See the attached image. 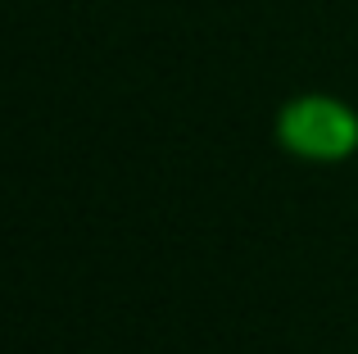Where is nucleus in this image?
<instances>
[{"mask_svg":"<svg viewBox=\"0 0 358 354\" xmlns=\"http://www.w3.org/2000/svg\"><path fill=\"white\" fill-rule=\"evenodd\" d=\"M272 141L299 164H350L358 155V109L331 91H299L272 114Z\"/></svg>","mask_w":358,"mask_h":354,"instance_id":"obj_1","label":"nucleus"}]
</instances>
